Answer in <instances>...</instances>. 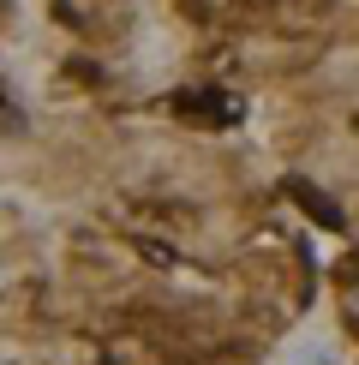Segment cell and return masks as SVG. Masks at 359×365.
<instances>
[{"label":"cell","instance_id":"obj_1","mask_svg":"<svg viewBox=\"0 0 359 365\" xmlns=\"http://www.w3.org/2000/svg\"><path fill=\"white\" fill-rule=\"evenodd\" d=\"M174 114L204 120V126H234V120H239V102L222 96V90H180V96H174Z\"/></svg>","mask_w":359,"mask_h":365},{"label":"cell","instance_id":"obj_2","mask_svg":"<svg viewBox=\"0 0 359 365\" xmlns=\"http://www.w3.org/2000/svg\"><path fill=\"white\" fill-rule=\"evenodd\" d=\"M281 192H293V204L306 210V216L318 222V227H341V210L329 204V197H323L318 186H311V180H281Z\"/></svg>","mask_w":359,"mask_h":365}]
</instances>
